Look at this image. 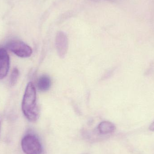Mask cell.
I'll return each mask as SVG.
<instances>
[{
	"instance_id": "6da1fadb",
	"label": "cell",
	"mask_w": 154,
	"mask_h": 154,
	"mask_svg": "<svg viewBox=\"0 0 154 154\" xmlns=\"http://www.w3.org/2000/svg\"><path fill=\"white\" fill-rule=\"evenodd\" d=\"M22 109L25 117L31 122H35L39 116L37 103L36 90L32 82L28 83L22 102Z\"/></svg>"
},
{
	"instance_id": "7a4b0ae2",
	"label": "cell",
	"mask_w": 154,
	"mask_h": 154,
	"mask_svg": "<svg viewBox=\"0 0 154 154\" xmlns=\"http://www.w3.org/2000/svg\"><path fill=\"white\" fill-rule=\"evenodd\" d=\"M21 147L26 154H42L43 151L40 141L32 134H28L23 138Z\"/></svg>"
},
{
	"instance_id": "3957f363",
	"label": "cell",
	"mask_w": 154,
	"mask_h": 154,
	"mask_svg": "<svg viewBox=\"0 0 154 154\" xmlns=\"http://www.w3.org/2000/svg\"><path fill=\"white\" fill-rule=\"evenodd\" d=\"M7 48L15 55L21 58H28L31 56V48L23 42L13 40L9 42Z\"/></svg>"
},
{
	"instance_id": "277c9868",
	"label": "cell",
	"mask_w": 154,
	"mask_h": 154,
	"mask_svg": "<svg viewBox=\"0 0 154 154\" xmlns=\"http://www.w3.org/2000/svg\"><path fill=\"white\" fill-rule=\"evenodd\" d=\"M56 46L59 56L65 57L68 49V39L66 35L62 32H59L56 36Z\"/></svg>"
},
{
	"instance_id": "5b68a950",
	"label": "cell",
	"mask_w": 154,
	"mask_h": 154,
	"mask_svg": "<svg viewBox=\"0 0 154 154\" xmlns=\"http://www.w3.org/2000/svg\"><path fill=\"white\" fill-rule=\"evenodd\" d=\"M10 57L6 49L0 48V79L5 78L10 69Z\"/></svg>"
},
{
	"instance_id": "8992f818",
	"label": "cell",
	"mask_w": 154,
	"mask_h": 154,
	"mask_svg": "<svg viewBox=\"0 0 154 154\" xmlns=\"http://www.w3.org/2000/svg\"><path fill=\"white\" fill-rule=\"evenodd\" d=\"M51 82L48 76L44 75L39 78L37 82V87L41 91L48 90L51 86Z\"/></svg>"
},
{
	"instance_id": "52a82bcc",
	"label": "cell",
	"mask_w": 154,
	"mask_h": 154,
	"mask_svg": "<svg viewBox=\"0 0 154 154\" xmlns=\"http://www.w3.org/2000/svg\"><path fill=\"white\" fill-rule=\"evenodd\" d=\"M116 129L115 125L109 121L101 122L98 126V132L102 134H107L113 133Z\"/></svg>"
},
{
	"instance_id": "ba28073f",
	"label": "cell",
	"mask_w": 154,
	"mask_h": 154,
	"mask_svg": "<svg viewBox=\"0 0 154 154\" xmlns=\"http://www.w3.org/2000/svg\"><path fill=\"white\" fill-rule=\"evenodd\" d=\"M19 75H20V72L18 69L16 68L14 69L11 74V79H10V82L12 86H14L17 83Z\"/></svg>"
},
{
	"instance_id": "9c48e42d",
	"label": "cell",
	"mask_w": 154,
	"mask_h": 154,
	"mask_svg": "<svg viewBox=\"0 0 154 154\" xmlns=\"http://www.w3.org/2000/svg\"><path fill=\"white\" fill-rule=\"evenodd\" d=\"M149 129H150L151 131H154V121L150 125Z\"/></svg>"
},
{
	"instance_id": "30bf717a",
	"label": "cell",
	"mask_w": 154,
	"mask_h": 154,
	"mask_svg": "<svg viewBox=\"0 0 154 154\" xmlns=\"http://www.w3.org/2000/svg\"><path fill=\"white\" fill-rule=\"evenodd\" d=\"M0 130H1V124H0Z\"/></svg>"
}]
</instances>
